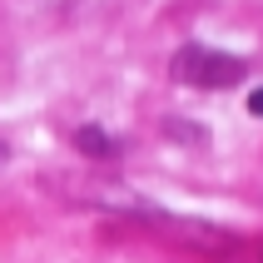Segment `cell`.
<instances>
[{
    "instance_id": "cell-1",
    "label": "cell",
    "mask_w": 263,
    "mask_h": 263,
    "mask_svg": "<svg viewBox=\"0 0 263 263\" xmlns=\"http://www.w3.org/2000/svg\"><path fill=\"white\" fill-rule=\"evenodd\" d=\"M249 65L229 50H209V45H184L174 55V80L184 85H199V89H229V85H243Z\"/></svg>"
},
{
    "instance_id": "cell-2",
    "label": "cell",
    "mask_w": 263,
    "mask_h": 263,
    "mask_svg": "<svg viewBox=\"0 0 263 263\" xmlns=\"http://www.w3.org/2000/svg\"><path fill=\"white\" fill-rule=\"evenodd\" d=\"M74 149H80V154H89V159H109L119 144L100 129V124H80V129H74Z\"/></svg>"
},
{
    "instance_id": "cell-3",
    "label": "cell",
    "mask_w": 263,
    "mask_h": 263,
    "mask_svg": "<svg viewBox=\"0 0 263 263\" xmlns=\"http://www.w3.org/2000/svg\"><path fill=\"white\" fill-rule=\"evenodd\" d=\"M164 129L174 134V139H189V144H199V139H204V129H199V124H184V119H164Z\"/></svg>"
},
{
    "instance_id": "cell-4",
    "label": "cell",
    "mask_w": 263,
    "mask_h": 263,
    "mask_svg": "<svg viewBox=\"0 0 263 263\" xmlns=\"http://www.w3.org/2000/svg\"><path fill=\"white\" fill-rule=\"evenodd\" d=\"M249 115H258V119H263V85L249 95Z\"/></svg>"
},
{
    "instance_id": "cell-5",
    "label": "cell",
    "mask_w": 263,
    "mask_h": 263,
    "mask_svg": "<svg viewBox=\"0 0 263 263\" xmlns=\"http://www.w3.org/2000/svg\"><path fill=\"white\" fill-rule=\"evenodd\" d=\"M0 159H5V139H0Z\"/></svg>"
}]
</instances>
